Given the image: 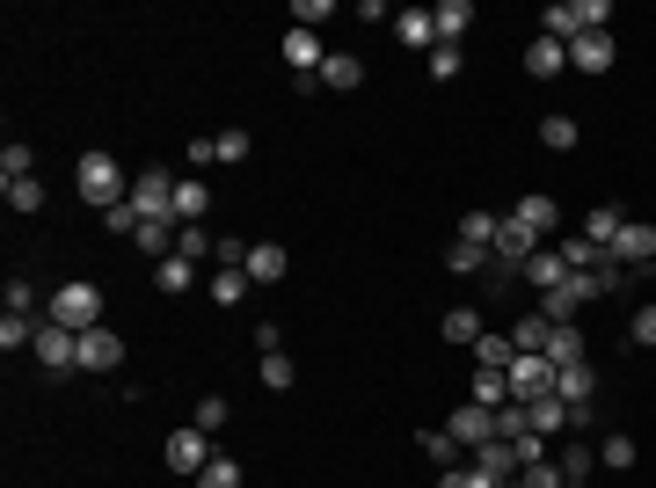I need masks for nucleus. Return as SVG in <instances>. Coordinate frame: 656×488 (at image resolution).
Segmentation results:
<instances>
[{
    "label": "nucleus",
    "instance_id": "37998d69",
    "mask_svg": "<svg viewBox=\"0 0 656 488\" xmlns=\"http://www.w3.org/2000/svg\"><path fill=\"white\" fill-rule=\"evenodd\" d=\"M518 488H569V474L555 460H533V466H518Z\"/></svg>",
    "mask_w": 656,
    "mask_h": 488
},
{
    "label": "nucleus",
    "instance_id": "a878e982",
    "mask_svg": "<svg viewBox=\"0 0 656 488\" xmlns=\"http://www.w3.org/2000/svg\"><path fill=\"white\" fill-rule=\"evenodd\" d=\"M510 358H518V342H510V336H496V328H488V336L474 342V372H510Z\"/></svg>",
    "mask_w": 656,
    "mask_h": 488
},
{
    "label": "nucleus",
    "instance_id": "6e6d98bb",
    "mask_svg": "<svg viewBox=\"0 0 656 488\" xmlns=\"http://www.w3.org/2000/svg\"><path fill=\"white\" fill-rule=\"evenodd\" d=\"M102 226H110V234H124V241H132V234H139V212H132V204H117V212H102Z\"/></svg>",
    "mask_w": 656,
    "mask_h": 488
},
{
    "label": "nucleus",
    "instance_id": "bb28decb",
    "mask_svg": "<svg viewBox=\"0 0 656 488\" xmlns=\"http://www.w3.org/2000/svg\"><path fill=\"white\" fill-rule=\"evenodd\" d=\"M620 226H628V220H620V204H591V220H583V241L612 248V241H620Z\"/></svg>",
    "mask_w": 656,
    "mask_h": 488
},
{
    "label": "nucleus",
    "instance_id": "4d7b16f0",
    "mask_svg": "<svg viewBox=\"0 0 656 488\" xmlns=\"http://www.w3.org/2000/svg\"><path fill=\"white\" fill-rule=\"evenodd\" d=\"M29 306H37V292H29L23 277H8V314H29Z\"/></svg>",
    "mask_w": 656,
    "mask_h": 488
},
{
    "label": "nucleus",
    "instance_id": "a18cd8bd",
    "mask_svg": "<svg viewBox=\"0 0 656 488\" xmlns=\"http://www.w3.org/2000/svg\"><path fill=\"white\" fill-rule=\"evenodd\" d=\"M628 342H642V350H656V299H642L628 314Z\"/></svg>",
    "mask_w": 656,
    "mask_h": 488
},
{
    "label": "nucleus",
    "instance_id": "a211bd4d",
    "mask_svg": "<svg viewBox=\"0 0 656 488\" xmlns=\"http://www.w3.org/2000/svg\"><path fill=\"white\" fill-rule=\"evenodd\" d=\"M321 88H336V96H350V88H364V59L358 51H329V66H321Z\"/></svg>",
    "mask_w": 656,
    "mask_h": 488
},
{
    "label": "nucleus",
    "instance_id": "2eb2a0df",
    "mask_svg": "<svg viewBox=\"0 0 656 488\" xmlns=\"http://www.w3.org/2000/svg\"><path fill=\"white\" fill-rule=\"evenodd\" d=\"M431 23H437V45H467V29H474V0H437Z\"/></svg>",
    "mask_w": 656,
    "mask_h": 488
},
{
    "label": "nucleus",
    "instance_id": "ea45409f",
    "mask_svg": "<svg viewBox=\"0 0 656 488\" xmlns=\"http://www.w3.org/2000/svg\"><path fill=\"white\" fill-rule=\"evenodd\" d=\"M496 226H504L496 212H467V220H460V241L467 248H496Z\"/></svg>",
    "mask_w": 656,
    "mask_h": 488
},
{
    "label": "nucleus",
    "instance_id": "20e7f679",
    "mask_svg": "<svg viewBox=\"0 0 656 488\" xmlns=\"http://www.w3.org/2000/svg\"><path fill=\"white\" fill-rule=\"evenodd\" d=\"M132 212H139V226L146 220H169V204H175V175L169 168H139V183H132V197H124Z\"/></svg>",
    "mask_w": 656,
    "mask_h": 488
},
{
    "label": "nucleus",
    "instance_id": "f8f14e48",
    "mask_svg": "<svg viewBox=\"0 0 656 488\" xmlns=\"http://www.w3.org/2000/svg\"><path fill=\"white\" fill-rule=\"evenodd\" d=\"M394 45H409L431 59L437 51V23H431V8H394Z\"/></svg>",
    "mask_w": 656,
    "mask_h": 488
},
{
    "label": "nucleus",
    "instance_id": "7c9ffc66",
    "mask_svg": "<svg viewBox=\"0 0 656 488\" xmlns=\"http://www.w3.org/2000/svg\"><path fill=\"white\" fill-rule=\"evenodd\" d=\"M175 234H183V226H175V220H146L139 234H132V241H139L146 255H175Z\"/></svg>",
    "mask_w": 656,
    "mask_h": 488
},
{
    "label": "nucleus",
    "instance_id": "4c0bfd02",
    "mask_svg": "<svg viewBox=\"0 0 656 488\" xmlns=\"http://www.w3.org/2000/svg\"><path fill=\"white\" fill-rule=\"evenodd\" d=\"M190 488H242V460H226V452H212V466L197 474Z\"/></svg>",
    "mask_w": 656,
    "mask_h": 488
},
{
    "label": "nucleus",
    "instance_id": "13d9d810",
    "mask_svg": "<svg viewBox=\"0 0 656 488\" xmlns=\"http://www.w3.org/2000/svg\"><path fill=\"white\" fill-rule=\"evenodd\" d=\"M256 350H263V358L270 350H285V328H277V321H256Z\"/></svg>",
    "mask_w": 656,
    "mask_h": 488
},
{
    "label": "nucleus",
    "instance_id": "393cba45",
    "mask_svg": "<svg viewBox=\"0 0 656 488\" xmlns=\"http://www.w3.org/2000/svg\"><path fill=\"white\" fill-rule=\"evenodd\" d=\"M540 37H555V45H577L583 23H577V0H555L547 15H540Z\"/></svg>",
    "mask_w": 656,
    "mask_h": 488
},
{
    "label": "nucleus",
    "instance_id": "473e14b6",
    "mask_svg": "<svg viewBox=\"0 0 656 488\" xmlns=\"http://www.w3.org/2000/svg\"><path fill=\"white\" fill-rule=\"evenodd\" d=\"M248 285H256L248 270H212V299H219V306H242V299H248Z\"/></svg>",
    "mask_w": 656,
    "mask_h": 488
},
{
    "label": "nucleus",
    "instance_id": "864d4df0",
    "mask_svg": "<svg viewBox=\"0 0 656 488\" xmlns=\"http://www.w3.org/2000/svg\"><path fill=\"white\" fill-rule=\"evenodd\" d=\"M329 15H336V0H299V8H292V29H314V23H329Z\"/></svg>",
    "mask_w": 656,
    "mask_h": 488
},
{
    "label": "nucleus",
    "instance_id": "9d476101",
    "mask_svg": "<svg viewBox=\"0 0 656 488\" xmlns=\"http://www.w3.org/2000/svg\"><path fill=\"white\" fill-rule=\"evenodd\" d=\"M169 466L197 481V474L212 466V438H205V430H169Z\"/></svg>",
    "mask_w": 656,
    "mask_h": 488
},
{
    "label": "nucleus",
    "instance_id": "f3484780",
    "mask_svg": "<svg viewBox=\"0 0 656 488\" xmlns=\"http://www.w3.org/2000/svg\"><path fill=\"white\" fill-rule=\"evenodd\" d=\"M525 423H533L540 438H561V430H569V423H577V409H569V401H561V393H540L533 409H525Z\"/></svg>",
    "mask_w": 656,
    "mask_h": 488
},
{
    "label": "nucleus",
    "instance_id": "72a5a7b5",
    "mask_svg": "<svg viewBox=\"0 0 656 488\" xmlns=\"http://www.w3.org/2000/svg\"><path fill=\"white\" fill-rule=\"evenodd\" d=\"M540 147L569 153V147H577V117H561V110H555V117H540Z\"/></svg>",
    "mask_w": 656,
    "mask_h": 488
},
{
    "label": "nucleus",
    "instance_id": "c85d7f7f",
    "mask_svg": "<svg viewBox=\"0 0 656 488\" xmlns=\"http://www.w3.org/2000/svg\"><path fill=\"white\" fill-rule=\"evenodd\" d=\"M29 175H37V153H29L23 139H8V153H0V190H8V183H29Z\"/></svg>",
    "mask_w": 656,
    "mask_h": 488
},
{
    "label": "nucleus",
    "instance_id": "dca6fc26",
    "mask_svg": "<svg viewBox=\"0 0 656 488\" xmlns=\"http://www.w3.org/2000/svg\"><path fill=\"white\" fill-rule=\"evenodd\" d=\"M533 292H555V285H569V263H561V248H533V263L518 270Z\"/></svg>",
    "mask_w": 656,
    "mask_h": 488
},
{
    "label": "nucleus",
    "instance_id": "c9c22d12",
    "mask_svg": "<svg viewBox=\"0 0 656 488\" xmlns=\"http://www.w3.org/2000/svg\"><path fill=\"white\" fill-rule=\"evenodd\" d=\"M547 336H555V321H547V314H518V328H510L518 350H547Z\"/></svg>",
    "mask_w": 656,
    "mask_h": 488
},
{
    "label": "nucleus",
    "instance_id": "423d86ee",
    "mask_svg": "<svg viewBox=\"0 0 656 488\" xmlns=\"http://www.w3.org/2000/svg\"><path fill=\"white\" fill-rule=\"evenodd\" d=\"M612 59H620V45H612V29H583L577 45H569V74L598 80V74H612Z\"/></svg>",
    "mask_w": 656,
    "mask_h": 488
},
{
    "label": "nucleus",
    "instance_id": "2f4dec72",
    "mask_svg": "<svg viewBox=\"0 0 656 488\" xmlns=\"http://www.w3.org/2000/svg\"><path fill=\"white\" fill-rule=\"evenodd\" d=\"M598 460H606L612 474H628V466L642 460V452H634V438H628V430H606V438H598Z\"/></svg>",
    "mask_w": 656,
    "mask_h": 488
},
{
    "label": "nucleus",
    "instance_id": "cd10ccee",
    "mask_svg": "<svg viewBox=\"0 0 656 488\" xmlns=\"http://www.w3.org/2000/svg\"><path fill=\"white\" fill-rule=\"evenodd\" d=\"M482 336H488V328H482V306H453V314H445V342H467V350H474Z\"/></svg>",
    "mask_w": 656,
    "mask_h": 488
},
{
    "label": "nucleus",
    "instance_id": "aec40b11",
    "mask_svg": "<svg viewBox=\"0 0 656 488\" xmlns=\"http://www.w3.org/2000/svg\"><path fill=\"white\" fill-rule=\"evenodd\" d=\"M525 74H533V80L569 74V45H555V37H533V45H525Z\"/></svg>",
    "mask_w": 656,
    "mask_h": 488
},
{
    "label": "nucleus",
    "instance_id": "e433bc0d",
    "mask_svg": "<svg viewBox=\"0 0 656 488\" xmlns=\"http://www.w3.org/2000/svg\"><path fill=\"white\" fill-rule=\"evenodd\" d=\"M256 379H263V387H270V393H285V387H292V379H299V365H292L285 350H270L263 365H256Z\"/></svg>",
    "mask_w": 656,
    "mask_h": 488
},
{
    "label": "nucleus",
    "instance_id": "0eeeda50",
    "mask_svg": "<svg viewBox=\"0 0 656 488\" xmlns=\"http://www.w3.org/2000/svg\"><path fill=\"white\" fill-rule=\"evenodd\" d=\"M606 255H612L620 270H649V263H656V226H649V220H628V226H620V241H612Z\"/></svg>",
    "mask_w": 656,
    "mask_h": 488
},
{
    "label": "nucleus",
    "instance_id": "7ed1b4c3",
    "mask_svg": "<svg viewBox=\"0 0 656 488\" xmlns=\"http://www.w3.org/2000/svg\"><path fill=\"white\" fill-rule=\"evenodd\" d=\"M504 379H510V401H525V409H533L540 393H555V365H547V350H518Z\"/></svg>",
    "mask_w": 656,
    "mask_h": 488
},
{
    "label": "nucleus",
    "instance_id": "9b49d317",
    "mask_svg": "<svg viewBox=\"0 0 656 488\" xmlns=\"http://www.w3.org/2000/svg\"><path fill=\"white\" fill-rule=\"evenodd\" d=\"M277 51H285V66H292L299 80H314L321 66H329V51H321L314 29H285V45H277Z\"/></svg>",
    "mask_w": 656,
    "mask_h": 488
},
{
    "label": "nucleus",
    "instance_id": "b1692460",
    "mask_svg": "<svg viewBox=\"0 0 656 488\" xmlns=\"http://www.w3.org/2000/svg\"><path fill=\"white\" fill-rule=\"evenodd\" d=\"M285 270H292V255L277 241H256V248H248V277H256V285H277Z\"/></svg>",
    "mask_w": 656,
    "mask_h": 488
},
{
    "label": "nucleus",
    "instance_id": "c756f323",
    "mask_svg": "<svg viewBox=\"0 0 656 488\" xmlns=\"http://www.w3.org/2000/svg\"><path fill=\"white\" fill-rule=\"evenodd\" d=\"M190 277H197V263H183V255H161V263H153V285H161V292H190Z\"/></svg>",
    "mask_w": 656,
    "mask_h": 488
},
{
    "label": "nucleus",
    "instance_id": "6e6552de",
    "mask_svg": "<svg viewBox=\"0 0 656 488\" xmlns=\"http://www.w3.org/2000/svg\"><path fill=\"white\" fill-rule=\"evenodd\" d=\"M555 393L577 409V423H591V401H598V365L583 358V365H569V372H555Z\"/></svg>",
    "mask_w": 656,
    "mask_h": 488
},
{
    "label": "nucleus",
    "instance_id": "49530a36",
    "mask_svg": "<svg viewBox=\"0 0 656 488\" xmlns=\"http://www.w3.org/2000/svg\"><path fill=\"white\" fill-rule=\"evenodd\" d=\"M561 474H569V481H591V466H598V452H591V445H561Z\"/></svg>",
    "mask_w": 656,
    "mask_h": 488
},
{
    "label": "nucleus",
    "instance_id": "09e8293b",
    "mask_svg": "<svg viewBox=\"0 0 656 488\" xmlns=\"http://www.w3.org/2000/svg\"><path fill=\"white\" fill-rule=\"evenodd\" d=\"M482 263H488V248H467V241H453V248H445V270H453V277H474Z\"/></svg>",
    "mask_w": 656,
    "mask_h": 488
},
{
    "label": "nucleus",
    "instance_id": "603ef678",
    "mask_svg": "<svg viewBox=\"0 0 656 488\" xmlns=\"http://www.w3.org/2000/svg\"><path fill=\"white\" fill-rule=\"evenodd\" d=\"M460 66H467L460 45H437V51H431V80H460Z\"/></svg>",
    "mask_w": 656,
    "mask_h": 488
},
{
    "label": "nucleus",
    "instance_id": "bf43d9fd",
    "mask_svg": "<svg viewBox=\"0 0 656 488\" xmlns=\"http://www.w3.org/2000/svg\"><path fill=\"white\" fill-rule=\"evenodd\" d=\"M569 488H591V481H569Z\"/></svg>",
    "mask_w": 656,
    "mask_h": 488
},
{
    "label": "nucleus",
    "instance_id": "5701e85b",
    "mask_svg": "<svg viewBox=\"0 0 656 488\" xmlns=\"http://www.w3.org/2000/svg\"><path fill=\"white\" fill-rule=\"evenodd\" d=\"M416 445H423V460H431L437 474H453V466H460V452H467V445L453 438V430H445V423H437V430H423V438H416Z\"/></svg>",
    "mask_w": 656,
    "mask_h": 488
},
{
    "label": "nucleus",
    "instance_id": "c03bdc74",
    "mask_svg": "<svg viewBox=\"0 0 656 488\" xmlns=\"http://www.w3.org/2000/svg\"><path fill=\"white\" fill-rule=\"evenodd\" d=\"M8 212H45V183H37V175H29V183H8Z\"/></svg>",
    "mask_w": 656,
    "mask_h": 488
},
{
    "label": "nucleus",
    "instance_id": "f704fd0d",
    "mask_svg": "<svg viewBox=\"0 0 656 488\" xmlns=\"http://www.w3.org/2000/svg\"><path fill=\"white\" fill-rule=\"evenodd\" d=\"M29 342H37V321H29V314H0V350H8V358L29 350Z\"/></svg>",
    "mask_w": 656,
    "mask_h": 488
},
{
    "label": "nucleus",
    "instance_id": "79ce46f5",
    "mask_svg": "<svg viewBox=\"0 0 656 488\" xmlns=\"http://www.w3.org/2000/svg\"><path fill=\"white\" fill-rule=\"evenodd\" d=\"M561 263H569V270H598V263H606V248L583 241V234H569V241H561Z\"/></svg>",
    "mask_w": 656,
    "mask_h": 488
},
{
    "label": "nucleus",
    "instance_id": "ddd939ff",
    "mask_svg": "<svg viewBox=\"0 0 656 488\" xmlns=\"http://www.w3.org/2000/svg\"><path fill=\"white\" fill-rule=\"evenodd\" d=\"M124 365V336L117 328H88L81 336V372H117Z\"/></svg>",
    "mask_w": 656,
    "mask_h": 488
},
{
    "label": "nucleus",
    "instance_id": "4468645a",
    "mask_svg": "<svg viewBox=\"0 0 656 488\" xmlns=\"http://www.w3.org/2000/svg\"><path fill=\"white\" fill-rule=\"evenodd\" d=\"M205 212H212V190H205L197 175H175V204H169V220H175V226H205Z\"/></svg>",
    "mask_w": 656,
    "mask_h": 488
},
{
    "label": "nucleus",
    "instance_id": "6ab92c4d",
    "mask_svg": "<svg viewBox=\"0 0 656 488\" xmlns=\"http://www.w3.org/2000/svg\"><path fill=\"white\" fill-rule=\"evenodd\" d=\"M583 358H591L583 328H577V321H561L555 336H547V365H555V372H569V365H583Z\"/></svg>",
    "mask_w": 656,
    "mask_h": 488
},
{
    "label": "nucleus",
    "instance_id": "5fc2aeb1",
    "mask_svg": "<svg viewBox=\"0 0 656 488\" xmlns=\"http://www.w3.org/2000/svg\"><path fill=\"white\" fill-rule=\"evenodd\" d=\"M577 23H583V29H606L612 8H606V0H577Z\"/></svg>",
    "mask_w": 656,
    "mask_h": 488
},
{
    "label": "nucleus",
    "instance_id": "412c9836",
    "mask_svg": "<svg viewBox=\"0 0 656 488\" xmlns=\"http://www.w3.org/2000/svg\"><path fill=\"white\" fill-rule=\"evenodd\" d=\"M467 460L482 466V474H504V481H518V466H525V460H518V445H510V438H488L482 452H467Z\"/></svg>",
    "mask_w": 656,
    "mask_h": 488
},
{
    "label": "nucleus",
    "instance_id": "f03ea898",
    "mask_svg": "<svg viewBox=\"0 0 656 488\" xmlns=\"http://www.w3.org/2000/svg\"><path fill=\"white\" fill-rule=\"evenodd\" d=\"M45 321H59V328H73V336H88V328H102V292L88 285V277H73V285H59V292L45 299Z\"/></svg>",
    "mask_w": 656,
    "mask_h": 488
},
{
    "label": "nucleus",
    "instance_id": "4be33fe9",
    "mask_svg": "<svg viewBox=\"0 0 656 488\" xmlns=\"http://www.w3.org/2000/svg\"><path fill=\"white\" fill-rule=\"evenodd\" d=\"M510 220H518V226H533V234H555V226H561V204H555V197H518V212H510Z\"/></svg>",
    "mask_w": 656,
    "mask_h": 488
},
{
    "label": "nucleus",
    "instance_id": "de8ad7c7",
    "mask_svg": "<svg viewBox=\"0 0 656 488\" xmlns=\"http://www.w3.org/2000/svg\"><path fill=\"white\" fill-rule=\"evenodd\" d=\"M474 401H482V409H504L510 379H504V372H474Z\"/></svg>",
    "mask_w": 656,
    "mask_h": 488
},
{
    "label": "nucleus",
    "instance_id": "8fccbe9b",
    "mask_svg": "<svg viewBox=\"0 0 656 488\" xmlns=\"http://www.w3.org/2000/svg\"><path fill=\"white\" fill-rule=\"evenodd\" d=\"M226 393H205V401H197V430H205V438H212V430H226Z\"/></svg>",
    "mask_w": 656,
    "mask_h": 488
},
{
    "label": "nucleus",
    "instance_id": "1a4fd4ad",
    "mask_svg": "<svg viewBox=\"0 0 656 488\" xmlns=\"http://www.w3.org/2000/svg\"><path fill=\"white\" fill-rule=\"evenodd\" d=\"M445 430L467 445V452H482L488 438H496V409H482V401H467V409H453L445 415Z\"/></svg>",
    "mask_w": 656,
    "mask_h": 488
},
{
    "label": "nucleus",
    "instance_id": "39448f33",
    "mask_svg": "<svg viewBox=\"0 0 656 488\" xmlns=\"http://www.w3.org/2000/svg\"><path fill=\"white\" fill-rule=\"evenodd\" d=\"M29 350H37L45 372H81V336L59 328V321H37V342H29Z\"/></svg>",
    "mask_w": 656,
    "mask_h": 488
},
{
    "label": "nucleus",
    "instance_id": "a19ab883",
    "mask_svg": "<svg viewBox=\"0 0 656 488\" xmlns=\"http://www.w3.org/2000/svg\"><path fill=\"white\" fill-rule=\"evenodd\" d=\"M212 234H205V226H183V234H175V255H183V263H212Z\"/></svg>",
    "mask_w": 656,
    "mask_h": 488
},
{
    "label": "nucleus",
    "instance_id": "3c124183",
    "mask_svg": "<svg viewBox=\"0 0 656 488\" xmlns=\"http://www.w3.org/2000/svg\"><path fill=\"white\" fill-rule=\"evenodd\" d=\"M212 147H219V161H248V132L226 124V132H212Z\"/></svg>",
    "mask_w": 656,
    "mask_h": 488
},
{
    "label": "nucleus",
    "instance_id": "f257e3e1",
    "mask_svg": "<svg viewBox=\"0 0 656 488\" xmlns=\"http://www.w3.org/2000/svg\"><path fill=\"white\" fill-rule=\"evenodd\" d=\"M73 190H81V204H96V212H117L124 197H132V183H124V161L117 153H81L73 161Z\"/></svg>",
    "mask_w": 656,
    "mask_h": 488
},
{
    "label": "nucleus",
    "instance_id": "58836bf2",
    "mask_svg": "<svg viewBox=\"0 0 656 488\" xmlns=\"http://www.w3.org/2000/svg\"><path fill=\"white\" fill-rule=\"evenodd\" d=\"M437 488H510L504 474H482V466L467 460V466H453V474H437Z\"/></svg>",
    "mask_w": 656,
    "mask_h": 488
}]
</instances>
